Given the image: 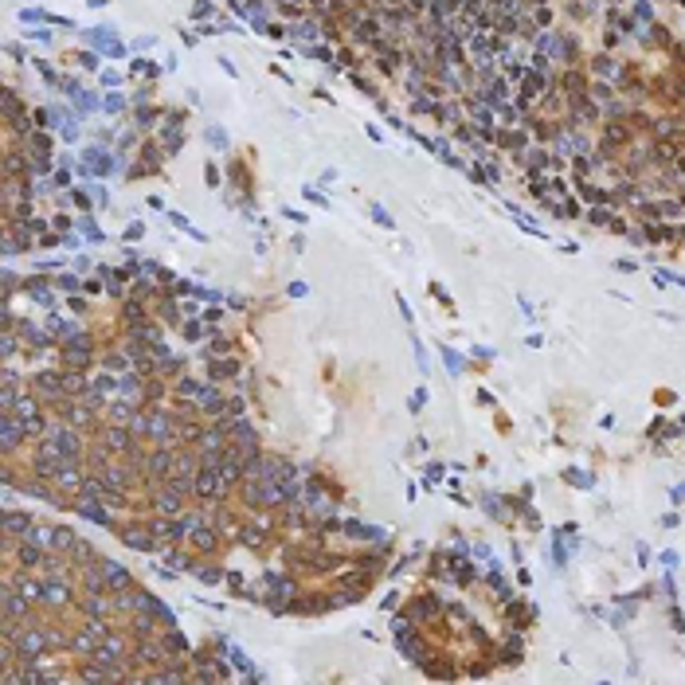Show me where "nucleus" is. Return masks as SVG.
Masks as SVG:
<instances>
[{
    "mask_svg": "<svg viewBox=\"0 0 685 685\" xmlns=\"http://www.w3.org/2000/svg\"><path fill=\"white\" fill-rule=\"evenodd\" d=\"M40 455L43 458H59V462H78V458L86 455L83 447V435L75 431V427H47V431L40 435Z\"/></svg>",
    "mask_w": 685,
    "mask_h": 685,
    "instance_id": "nucleus-1",
    "label": "nucleus"
},
{
    "mask_svg": "<svg viewBox=\"0 0 685 685\" xmlns=\"http://www.w3.org/2000/svg\"><path fill=\"white\" fill-rule=\"evenodd\" d=\"M90 658L98 662V666H110V669H114L122 658H126V638H122V635H114V631H110V635H106V638L98 643V650H94ZM114 674H118V677H126V669H114Z\"/></svg>",
    "mask_w": 685,
    "mask_h": 685,
    "instance_id": "nucleus-2",
    "label": "nucleus"
},
{
    "mask_svg": "<svg viewBox=\"0 0 685 685\" xmlns=\"http://www.w3.org/2000/svg\"><path fill=\"white\" fill-rule=\"evenodd\" d=\"M98 482L106 486V490L122 493L129 482H134V470H129L126 462H118V455H114V458H106V462L98 466Z\"/></svg>",
    "mask_w": 685,
    "mask_h": 685,
    "instance_id": "nucleus-3",
    "label": "nucleus"
},
{
    "mask_svg": "<svg viewBox=\"0 0 685 685\" xmlns=\"http://www.w3.org/2000/svg\"><path fill=\"white\" fill-rule=\"evenodd\" d=\"M43 603L63 611L71 603V584L67 580H55V572H43Z\"/></svg>",
    "mask_w": 685,
    "mask_h": 685,
    "instance_id": "nucleus-4",
    "label": "nucleus"
},
{
    "mask_svg": "<svg viewBox=\"0 0 685 685\" xmlns=\"http://www.w3.org/2000/svg\"><path fill=\"white\" fill-rule=\"evenodd\" d=\"M32 392L40 399H47V404H59V399H63V376L59 373H40V376H32Z\"/></svg>",
    "mask_w": 685,
    "mask_h": 685,
    "instance_id": "nucleus-5",
    "label": "nucleus"
},
{
    "mask_svg": "<svg viewBox=\"0 0 685 685\" xmlns=\"http://www.w3.org/2000/svg\"><path fill=\"white\" fill-rule=\"evenodd\" d=\"M134 662H137V666L157 669L161 662H169V654H165V646H161V643H153V638H141V643L134 646Z\"/></svg>",
    "mask_w": 685,
    "mask_h": 685,
    "instance_id": "nucleus-6",
    "label": "nucleus"
},
{
    "mask_svg": "<svg viewBox=\"0 0 685 685\" xmlns=\"http://www.w3.org/2000/svg\"><path fill=\"white\" fill-rule=\"evenodd\" d=\"M83 486H86V478H83V470H78V462H63V470L55 474V490L59 493H83Z\"/></svg>",
    "mask_w": 685,
    "mask_h": 685,
    "instance_id": "nucleus-7",
    "label": "nucleus"
},
{
    "mask_svg": "<svg viewBox=\"0 0 685 685\" xmlns=\"http://www.w3.org/2000/svg\"><path fill=\"white\" fill-rule=\"evenodd\" d=\"M157 513L161 517H185V493H177V490L165 486L161 498H157Z\"/></svg>",
    "mask_w": 685,
    "mask_h": 685,
    "instance_id": "nucleus-8",
    "label": "nucleus"
},
{
    "mask_svg": "<svg viewBox=\"0 0 685 685\" xmlns=\"http://www.w3.org/2000/svg\"><path fill=\"white\" fill-rule=\"evenodd\" d=\"M102 572H106V587H110V595H122L129 587V572L118 564H102Z\"/></svg>",
    "mask_w": 685,
    "mask_h": 685,
    "instance_id": "nucleus-9",
    "label": "nucleus"
},
{
    "mask_svg": "<svg viewBox=\"0 0 685 685\" xmlns=\"http://www.w3.org/2000/svg\"><path fill=\"white\" fill-rule=\"evenodd\" d=\"M28 529H32V517L16 513V509H8V517H4V537H28Z\"/></svg>",
    "mask_w": 685,
    "mask_h": 685,
    "instance_id": "nucleus-10",
    "label": "nucleus"
},
{
    "mask_svg": "<svg viewBox=\"0 0 685 685\" xmlns=\"http://www.w3.org/2000/svg\"><path fill=\"white\" fill-rule=\"evenodd\" d=\"M216 541H220V537H216V529H212V525H200V529L192 533V549H196V552H212V549H216Z\"/></svg>",
    "mask_w": 685,
    "mask_h": 685,
    "instance_id": "nucleus-11",
    "label": "nucleus"
},
{
    "mask_svg": "<svg viewBox=\"0 0 685 685\" xmlns=\"http://www.w3.org/2000/svg\"><path fill=\"white\" fill-rule=\"evenodd\" d=\"M129 631H134L137 638H153V631H157V626H153V611H137V615L129 619Z\"/></svg>",
    "mask_w": 685,
    "mask_h": 685,
    "instance_id": "nucleus-12",
    "label": "nucleus"
},
{
    "mask_svg": "<svg viewBox=\"0 0 685 685\" xmlns=\"http://www.w3.org/2000/svg\"><path fill=\"white\" fill-rule=\"evenodd\" d=\"M90 384L83 380V373H63V396H86Z\"/></svg>",
    "mask_w": 685,
    "mask_h": 685,
    "instance_id": "nucleus-13",
    "label": "nucleus"
},
{
    "mask_svg": "<svg viewBox=\"0 0 685 685\" xmlns=\"http://www.w3.org/2000/svg\"><path fill=\"white\" fill-rule=\"evenodd\" d=\"M71 560H75V568H94L90 560H94V549L86 541H78L75 537V544H71Z\"/></svg>",
    "mask_w": 685,
    "mask_h": 685,
    "instance_id": "nucleus-14",
    "label": "nucleus"
},
{
    "mask_svg": "<svg viewBox=\"0 0 685 685\" xmlns=\"http://www.w3.org/2000/svg\"><path fill=\"white\" fill-rule=\"evenodd\" d=\"M161 646H165V654H169V658H177V654H188V643L177 635V631H169V635L161 638Z\"/></svg>",
    "mask_w": 685,
    "mask_h": 685,
    "instance_id": "nucleus-15",
    "label": "nucleus"
}]
</instances>
